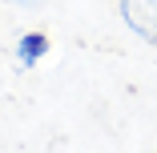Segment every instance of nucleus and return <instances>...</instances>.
<instances>
[{
  "instance_id": "f257e3e1",
  "label": "nucleus",
  "mask_w": 157,
  "mask_h": 153,
  "mask_svg": "<svg viewBox=\"0 0 157 153\" xmlns=\"http://www.w3.org/2000/svg\"><path fill=\"white\" fill-rule=\"evenodd\" d=\"M117 16L133 36L157 48V0H117Z\"/></svg>"
},
{
  "instance_id": "f03ea898",
  "label": "nucleus",
  "mask_w": 157,
  "mask_h": 153,
  "mask_svg": "<svg viewBox=\"0 0 157 153\" xmlns=\"http://www.w3.org/2000/svg\"><path fill=\"white\" fill-rule=\"evenodd\" d=\"M48 48H52V44H48L44 33H20L12 52H16V65H20V69H36L40 60L48 56Z\"/></svg>"
},
{
  "instance_id": "7ed1b4c3",
  "label": "nucleus",
  "mask_w": 157,
  "mask_h": 153,
  "mask_svg": "<svg viewBox=\"0 0 157 153\" xmlns=\"http://www.w3.org/2000/svg\"><path fill=\"white\" fill-rule=\"evenodd\" d=\"M8 4H16V8H40L44 0H8Z\"/></svg>"
}]
</instances>
